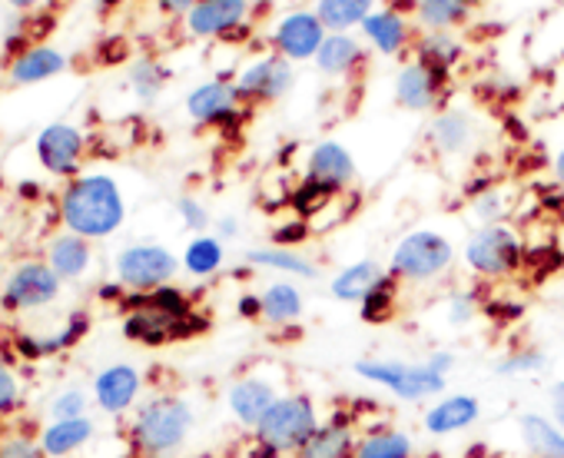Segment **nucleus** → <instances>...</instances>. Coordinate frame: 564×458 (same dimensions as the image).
<instances>
[{"mask_svg":"<svg viewBox=\"0 0 564 458\" xmlns=\"http://www.w3.org/2000/svg\"><path fill=\"white\" fill-rule=\"evenodd\" d=\"M176 270H180L176 257L156 243H137L117 257V280L133 293H153L160 286H170Z\"/></svg>","mask_w":564,"mask_h":458,"instance_id":"9","label":"nucleus"},{"mask_svg":"<svg viewBox=\"0 0 564 458\" xmlns=\"http://www.w3.org/2000/svg\"><path fill=\"white\" fill-rule=\"evenodd\" d=\"M359 31H362V41L372 51H379L382 57H395V54H402L412 44L409 18L399 8H376Z\"/></svg>","mask_w":564,"mask_h":458,"instance_id":"20","label":"nucleus"},{"mask_svg":"<svg viewBox=\"0 0 564 458\" xmlns=\"http://www.w3.org/2000/svg\"><path fill=\"white\" fill-rule=\"evenodd\" d=\"M14 405H18V382L4 366H0V412H11Z\"/></svg>","mask_w":564,"mask_h":458,"instance_id":"47","label":"nucleus"},{"mask_svg":"<svg viewBox=\"0 0 564 458\" xmlns=\"http://www.w3.org/2000/svg\"><path fill=\"white\" fill-rule=\"evenodd\" d=\"M279 395L282 392H279V385L269 375H239L226 389V408H229L236 425L252 432Z\"/></svg>","mask_w":564,"mask_h":458,"instance_id":"15","label":"nucleus"},{"mask_svg":"<svg viewBox=\"0 0 564 458\" xmlns=\"http://www.w3.org/2000/svg\"><path fill=\"white\" fill-rule=\"evenodd\" d=\"M166 84V70L156 64V61H140L133 70H130V87L140 100H153Z\"/></svg>","mask_w":564,"mask_h":458,"instance_id":"40","label":"nucleus"},{"mask_svg":"<svg viewBox=\"0 0 564 458\" xmlns=\"http://www.w3.org/2000/svg\"><path fill=\"white\" fill-rule=\"evenodd\" d=\"M468 209H471V219L478 226H498V222H508L511 199H508V193L501 186H485V189H478L471 196Z\"/></svg>","mask_w":564,"mask_h":458,"instance_id":"38","label":"nucleus"},{"mask_svg":"<svg viewBox=\"0 0 564 458\" xmlns=\"http://www.w3.org/2000/svg\"><path fill=\"white\" fill-rule=\"evenodd\" d=\"M236 316L242 323H262V296L259 293H239L236 299Z\"/></svg>","mask_w":564,"mask_h":458,"instance_id":"44","label":"nucleus"},{"mask_svg":"<svg viewBox=\"0 0 564 458\" xmlns=\"http://www.w3.org/2000/svg\"><path fill=\"white\" fill-rule=\"evenodd\" d=\"M352 372L389 392L399 402H435L448 392V379L429 369L425 362H405V359H382V356H362L352 362Z\"/></svg>","mask_w":564,"mask_h":458,"instance_id":"5","label":"nucleus"},{"mask_svg":"<svg viewBox=\"0 0 564 458\" xmlns=\"http://www.w3.org/2000/svg\"><path fill=\"white\" fill-rule=\"evenodd\" d=\"M313 11L329 34H352L376 11V0H316Z\"/></svg>","mask_w":564,"mask_h":458,"instance_id":"29","label":"nucleus"},{"mask_svg":"<svg viewBox=\"0 0 564 458\" xmlns=\"http://www.w3.org/2000/svg\"><path fill=\"white\" fill-rule=\"evenodd\" d=\"M127 309H130V316L123 323V336L130 342H140V346H150V349L170 346V342H180V339H193V336H203L209 329V319L203 313H189V316L176 319V316H166V313L140 303L137 293L127 299Z\"/></svg>","mask_w":564,"mask_h":458,"instance_id":"7","label":"nucleus"},{"mask_svg":"<svg viewBox=\"0 0 564 458\" xmlns=\"http://www.w3.org/2000/svg\"><path fill=\"white\" fill-rule=\"evenodd\" d=\"M61 70H64V57H61L57 51H51V47H34V51H28V54L14 64L11 77H14L18 84H37V80H47V77H54V74H61Z\"/></svg>","mask_w":564,"mask_h":458,"instance_id":"35","label":"nucleus"},{"mask_svg":"<svg viewBox=\"0 0 564 458\" xmlns=\"http://www.w3.org/2000/svg\"><path fill=\"white\" fill-rule=\"evenodd\" d=\"M326 37H329V31L323 28L316 11H290L275 21L269 44L279 57H286L290 64H306V61H316Z\"/></svg>","mask_w":564,"mask_h":458,"instance_id":"10","label":"nucleus"},{"mask_svg":"<svg viewBox=\"0 0 564 458\" xmlns=\"http://www.w3.org/2000/svg\"><path fill=\"white\" fill-rule=\"evenodd\" d=\"M313 64L326 77H352L366 64V47L352 34H329Z\"/></svg>","mask_w":564,"mask_h":458,"instance_id":"27","label":"nucleus"},{"mask_svg":"<svg viewBox=\"0 0 564 458\" xmlns=\"http://www.w3.org/2000/svg\"><path fill=\"white\" fill-rule=\"evenodd\" d=\"M475 11V0H415V18L425 31L452 34Z\"/></svg>","mask_w":564,"mask_h":458,"instance_id":"30","label":"nucleus"},{"mask_svg":"<svg viewBox=\"0 0 564 458\" xmlns=\"http://www.w3.org/2000/svg\"><path fill=\"white\" fill-rule=\"evenodd\" d=\"M462 260L471 276L485 283H501V280H511L524 266V240L511 222L478 226L465 240Z\"/></svg>","mask_w":564,"mask_h":458,"instance_id":"6","label":"nucleus"},{"mask_svg":"<svg viewBox=\"0 0 564 458\" xmlns=\"http://www.w3.org/2000/svg\"><path fill=\"white\" fill-rule=\"evenodd\" d=\"M547 415L554 418L557 428H564V379L551 382L547 389Z\"/></svg>","mask_w":564,"mask_h":458,"instance_id":"46","label":"nucleus"},{"mask_svg":"<svg viewBox=\"0 0 564 458\" xmlns=\"http://www.w3.org/2000/svg\"><path fill=\"white\" fill-rule=\"evenodd\" d=\"M551 170H554V179H557V186H564V146L554 153V160H551Z\"/></svg>","mask_w":564,"mask_h":458,"instance_id":"51","label":"nucleus"},{"mask_svg":"<svg viewBox=\"0 0 564 458\" xmlns=\"http://www.w3.org/2000/svg\"><path fill=\"white\" fill-rule=\"evenodd\" d=\"M352 458H415V438L399 425H372L359 435Z\"/></svg>","mask_w":564,"mask_h":458,"instance_id":"28","label":"nucleus"},{"mask_svg":"<svg viewBox=\"0 0 564 458\" xmlns=\"http://www.w3.org/2000/svg\"><path fill=\"white\" fill-rule=\"evenodd\" d=\"M252 0H199L186 14V31L193 37H229L246 28Z\"/></svg>","mask_w":564,"mask_h":458,"instance_id":"16","label":"nucleus"},{"mask_svg":"<svg viewBox=\"0 0 564 458\" xmlns=\"http://www.w3.org/2000/svg\"><path fill=\"white\" fill-rule=\"evenodd\" d=\"M455 266V247L438 229H412L395 247L386 263L389 276L402 286H429L452 273Z\"/></svg>","mask_w":564,"mask_h":458,"instance_id":"4","label":"nucleus"},{"mask_svg":"<svg viewBox=\"0 0 564 458\" xmlns=\"http://www.w3.org/2000/svg\"><path fill=\"white\" fill-rule=\"evenodd\" d=\"M306 240H310V226H306V219H296V216L290 222L275 226V233H272V247H290V250H296Z\"/></svg>","mask_w":564,"mask_h":458,"instance_id":"42","label":"nucleus"},{"mask_svg":"<svg viewBox=\"0 0 564 458\" xmlns=\"http://www.w3.org/2000/svg\"><path fill=\"white\" fill-rule=\"evenodd\" d=\"M176 212H180L183 226H186V229H193L196 237H199V233H206L209 222H213L209 209H206L196 196H180V199H176Z\"/></svg>","mask_w":564,"mask_h":458,"instance_id":"41","label":"nucleus"},{"mask_svg":"<svg viewBox=\"0 0 564 458\" xmlns=\"http://www.w3.org/2000/svg\"><path fill=\"white\" fill-rule=\"evenodd\" d=\"M80 153H84V137L77 127H67V123H54L41 133L37 140V156L41 163L57 173V176H67L77 170L80 163Z\"/></svg>","mask_w":564,"mask_h":458,"instance_id":"23","label":"nucleus"},{"mask_svg":"<svg viewBox=\"0 0 564 458\" xmlns=\"http://www.w3.org/2000/svg\"><path fill=\"white\" fill-rule=\"evenodd\" d=\"M422 362H425L429 369H435L438 375H445V379H448V375L455 372V366H458V356H455L452 349H432Z\"/></svg>","mask_w":564,"mask_h":458,"instance_id":"45","label":"nucleus"},{"mask_svg":"<svg viewBox=\"0 0 564 458\" xmlns=\"http://www.w3.org/2000/svg\"><path fill=\"white\" fill-rule=\"evenodd\" d=\"M402 4V0H382V8H399Z\"/></svg>","mask_w":564,"mask_h":458,"instance_id":"53","label":"nucleus"},{"mask_svg":"<svg viewBox=\"0 0 564 458\" xmlns=\"http://www.w3.org/2000/svg\"><path fill=\"white\" fill-rule=\"evenodd\" d=\"M262 323L272 329H290L306 313V293L296 280H272L262 293Z\"/></svg>","mask_w":564,"mask_h":458,"instance_id":"22","label":"nucleus"},{"mask_svg":"<svg viewBox=\"0 0 564 458\" xmlns=\"http://www.w3.org/2000/svg\"><path fill=\"white\" fill-rule=\"evenodd\" d=\"M462 41H455V34H438V31H425L415 41V61L429 64L438 74H448L458 61H462Z\"/></svg>","mask_w":564,"mask_h":458,"instance_id":"32","label":"nucleus"},{"mask_svg":"<svg viewBox=\"0 0 564 458\" xmlns=\"http://www.w3.org/2000/svg\"><path fill=\"white\" fill-rule=\"evenodd\" d=\"M445 87H448V74H438L422 61H409L395 74V103L409 113H429L438 110Z\"/></svg>","mask_w":564,"mask_h":458,"instance_id":"13","label":"nucleus"},{"mask_svg":"<svg viewBox=\"0 0 564 458\" xmlns=\"http://www.w3.org/2000/svg\"><path fill=\"white\" fill-rule=\"evenodd\" d=\"M57 293H61V276L44 263H28L8 280L4 306L8 309H37V306L54 303Z\"/></svg>","mask_w":564,"mask_h":458,"instance_id":"17","label":"nucleus"},{"mask_svg":"<svg viewBox=\"0 0 564 458\" xmlns=\"http://www.w3.org/2000/svg\"><path fill=\"white\" fill-rule=\"evenodd\" d=\"M475 140H478V123L462 107L438 110L432 127H429V143L442 156H462V153H468L475 146Z\"/></svg>","mask_w":564,"mask_h":458,"instance_id":"18","label":"nucleus"},{"mask_svg":"<svg viewBox=\"0 0 564 458\" xmlns=\"http://www.w3.org/2000/svg\"><path fill=\"white\" fill-rule=\"evenodd\" d=\"M389 276V270L379 260H356L349 266H343L333 280H329V296L336 303H352L359 306L382 280Z\"/></svg>","mask_w":564,"mask_h":458,"instance_id":"25","label":"nucleus"},{"mask_svg":"<svg viewBox=\"0 0 564 458\" xmlns=\"http://www.w3.org/2000/svg\"><path fill=\"white\" fill-rule=\"evenodd\" d=\"M481 412H485V408H481V399H478V395H471V392H445V395H438V399L425 408L422 428H425V435H432V438L462 435V432H468V428L478 425Z\"/></svg>","mask_w":564,"mask_h":458,"instance_id":"14","label":"nucleus"},{"mask_svg":"<svg viewBox=\"0 0 564 458\" xmlns=\"http://www.w3.org/2000/svg\"><path fill=\"white\" fill-rule=\"evenodd\" d=\"M213 237H219L223 243H226V240H236V237H239V219H236L232 212L216 216V233H213Z\"/></svg>","mask_w":564,"mask_h":458,"instance_id":"49","label":"nucleus"},{"mask_svg":"<svg viewBox=\"0 0 564 458\" xmlns=\"http://www.w3.org/2000/svg\"><path fill=\"white\" fill-rule=\"evenodd\" d=\"M541 369H547V352L538 346L508 349L505 356L495 359V375L501 379H524V375H538Z\"/></svg>","mask_w":564,"mask_h":458,"instance_id":"37","label":"nucleus"},{"mask_svg":"<svg viewBox=\"0 0 564 458\" xmlns=\"http://www.w3.org/2000/svg\"><path fill=\"white\" fill-rule=\"evenodd\" d=\"M90 266V247L84 243V237H64L54 243L51 250V270L64 280H77L84 276Z\"/></svg>","mask_w":564,"mask_h":458,"instance_id":"34","label":"nucleus"},{"mask_svg":"<svg viewBox=\"0 0 564 458\" xmlns=\"http://www.w3.org/2000/svg\"><path fill=\"white\" fill-rule=\"evenodd\" d=\"M84 408H87L84 392H64L57 399V405H54V415H57V422H64V418H84Z\"/></svg>","mask_w":564,"mask_h":458,"instance_id":"43","label":"nucleus"},{"mask_svg":"<svg viewBox=\"0 0 564 458\" xmlns=\"http://www.w3.org/2000/svg\"><path fill=\"white\" fill-rule=\"evenodd\" d=\"M293 87H296V64H290L286 57H279L275 51L256 57L252 64H246L236 74V90H239V100L246 107L275 103V100L286 97Z\"/></svg>","mask_w":564,"mask_h":458,"instance_id":"8","label":"nucleus"},{"mask_svg":"<svg viewBox=\"0 0 564 458\" xmlns=\"http://www.w3.org/2000/svg\"><path fill=\"white\" fill-rule=\"evenodd\" d=\"M399 280H392V276H386L362 303H359V316H362V323H369V326H382V323H389L392 316H395V309H399Z\"/></svg>","mask_w":564,"mask_h":458,"instance_id":"36","label":"nucleus"},{"mask_svg":"<svg viewBox=\"0 0 564 458\" xmlns=\"http://www.w3.org/2000/svg\"><path fill=\"white\" fill-rule=\"evenodd\" d=\"M196 425V412L180 395H156L143 402L133 415L130 438L133 448L147 458H166L180 451Z\"/></svg>","mask_w":564,"mask_h":458,"instance_id":"3","label":"nucleus"},{"mask_svg":"<svg viewBox=\"0 0 564 458\" xmlns=\"http://www.w3.org/2000/svg\"><path fill=\"white\" fill-rule=\"evenodd\" d=\"M246 263L252 270H269V273H279L282 280H296V283H316L319 280V266L290 247H256L246 253Z\"/></svg>","mask_w":564,"mask_h":458,"instance_id":"24","label":"nucleus"},{"mask_svg":"<svg viewBox=\"0 0 564 458\" xmlns=\"http://www.w3.org/2000/svg\"><path fill=\"white\" fill-rule=\"evenodd\" d=\"M246 103L239 100L236 80L216 77L199 84L196 90H189L186 97V113L199 123V127H236L242 120Z\"/></svg>","mask_w":564,"mask_h":458,"instance_id":"11","label":"nucleus"},{"mask_svg":"<svg viewBox=\"0 0 564 458\" xmlns=\"http://www.w3.org/2000/svg\"><path fill=\"white\" fill-rule=\"evenodd\" d=\"M61 216L77 237L100 240V237L117 233L123 226L127 206H123L120 186L110 176L94 173V176H80L77 183H70V189L64 193V203H61Z\"/></svg>","mask_w":564,"mask_h":458,"instance_id":"2","label":"nucleus"},{"mask_svg":"<svg viewBox=\"0 0 564 458\" xmlns=\"http://www.w3.org/2000/svg\"><path fill=\"white\" fill-rule=\"evenodd\" d=\"M319 422L323 415L310 392H282L252 428L249 458H296Z\"/></svg>","mask_w":564,"mask_h":458,"instance_id":"1","label":"nucleus"},{"mask_svg":"<svg viewBox=\"0 0 564 458\" xmlns=\"http://www.w3.org/2000/svg\"><path fill=\"white\" fill-rule=\"evenodd\" d=\"M481 313V296L475 290H452L445 296V319L452 326H468Z\"/></svg>","mask_w":564,"mask_h":458,"instance_id":"39","label":"nucleus"},{"mask_svg":"<svg viewBox=\"0 0 564 458\" xmlns=\"http://www.w3.org/2000/svg\"><path fill=\"white\" fill-rule=\"evenodd\" d=\"M90 435H94V422H90V418H64V422H57L54 428L44 432L41 448H44L47 455H70V451H77Z\"/></svg>","mask_w":564,"mask_h":458,"instance_id":"33","label":"nucleus"},{"mask_svg":"<svg viewBox=\"0 0 564 458\" xmlns=\"http://www.w3.org/2000/svg\"><path fill=\"white\" fill-rule=\"evenodd\" d=\"M226 263V243L213 233H199L186 243L183 250V270L196 280H209L223 270Z\"/></svg>","mask_w":564,"mask_h":458,"instance_id":"31","label":"nucleus"},{"mask_svg":"<svg viewBox=\"0 0 564 458\" xmlns=\"http://www.w3.org/2000/svg\"><path fill=\"white\" fill-rule=\"evenodd\" d=\"M143 389V379L133 366L127 362H117V366H107L97 382H94V395H97V405L107 412V415H123L127 408H133L137 395Z\"/></svg>","mask_w":564,"mask_h":458,"instance_id":"21","label":"nucleus"},{"mask_svg":"<svg viewBox=\"0 0 564 458\" xmlns=\"http://www.w3.org/2000/svg\"><path fill=\"white\" fill-rule=\"evenodd\" d=\"M356 176H359L356 156H352V150L346 143L319 140V143L310 146V153H306V176L303 179H310V183L323 186L326 193L339 196V193H346L356 183Z\"/></svg>","mask_w":564,"mask_h":458,"instance_id":"12","label":"nucleus"},{"mask_svg":"<svg viewBox=\"0 0 564 458\" xmlns=\"http://www.w3.org/2000/svg\"><path fill=\"white\" fill-rule=\"evenodd\" d=\"M14 8H31V4H37V0H11Z\"/></svg>","mask_w":564,"mask_h":458,"instance_id":"52","label":"nucleus"},{"mask_svg":"<svg viewBox=\"0 0 564 458\" xmlns=\"http://www.w3.org/2000/svg\"><path fill=\"white\" fill-rule=\"evenodd\" d=\"M196 4H199V0H160V8H163L166 14H183V18H186Z\"/></svg>","mask_w":564,"mask_h":458,"instance_id":"50","label":"nucleus"},{"mask_svg":"<svg viewBox=\"0 0 564 458\" xmlns=\"http://www.w3.org/2000/svg\"><path fill=\"white\" fill-rule=\"evenodd\" d=\"M518 435H521V445L531 458H564V428H557L551 415L521 412L518 415Z\"/></svg>","mask_w":564,"mask_h":458,"instance_id":"26","label":"nucleus"},{"mask_svg":"<svg viewBox=\"0 0 564 458\" xmlns=\"http://www.w3.org/2000/svg\"><path fill=\"white\" fill-rule=\"evenodd\" d=\"M41 451L44 448L31 445L28 438H14V441H8L4 448H0V458H41Z\"/></svg>","mask_w":564,"mask_h":458,"instance_id":"48","label":"nucleus"},{"mask_svg":"<svg viewBox=\"0 0 564 458\" xmlns=\"http://www.w3.org/2000/svg\"><path fill=\"white\" fill-rule=\"evenodd\" d=\"M356 441H359V432H356L352 415L336 412L319 422V428L310 435V441L300 448L296 458H352Z\"/></svg>","mask_w":564,"mask_h":458,"instance_id":"19","label":"nucleus"}]
</instances>
